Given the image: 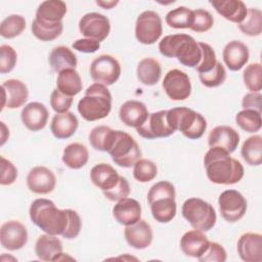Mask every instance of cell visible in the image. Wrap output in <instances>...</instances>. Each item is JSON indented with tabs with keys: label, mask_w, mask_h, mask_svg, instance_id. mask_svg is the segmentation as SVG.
<instances>
[{
	"label": "cell",
	"mask_w": 262,
	"mask_h": 262,
	"mask_svg": "<svg viewBox=\"0 0 262 262\" xmlns=\"http://www.w3.org/2000/svg\"><path fill=\"white\" fill-rule=\"evenodd\" d=\"M90 76L95 83L111 86L121 76L120 62L110 54H101L92 60L90 64Z\"/></svg>",
	"instance_id": "9c48e42d"
},
{
	"label": "cell",
	"mask_w": 262,
	"mask_h": 262,
	"mask_svg": "<svg viewBox=\"0 0 262 262\" xmlns=\"http://www.w3.org/2000/svg\"><path fill=\"white\" fill-rule=\"evenodd\" d=\"M137 79L145 86L156 85L162 75V68L160 62L151 57H145L141 59L136 69Z\"/></svg>",
	"instance_id": "f546056e"
},
{
	"label": "cell",
	"mask_w": 262,
	"mask_h": 262,
	"mask_svg": "<svg viewBox=\"0 0 262 262\" xmlns=\"http://www.w3.org/2000/svg\"><path fill=\"white\" fill-rule=\"evenodd\" d=\"M219 210L222 218L233 223L241 220L247 211L245 196L235 189H226L218 198Z\"/></svg>",
	"instance_id": "30bf717a"
},
{
	"label": "cell",
	"mask_w": 262,
	"mask_h": 262,
	"mask_svg": "<svg viewBox=\"0 0 262 262\" xmlns=\"http://www.w3.org/2000/svg\"><path fill=\"white\" fill-rule=\"evenodd\" d=\"M239 143V134L230 126L221 125L213 128L208 136L210 147H219L228 154L233 152Z\"/></svg>",
	"instance_id": "e0dca14e"
},
{
	"label": "cell",
	"mask_w": 262,
	"mask_h": 262,
	"mask_svg": "<svg viewBox=\"0 0 262 262\" xmlns=\"http://www.w3.org/2000/svg\"><path fill=\"white\" fill-rule=\"evenodd\" d=\"M163 196H171V198L176 196L175 187L169 181H159L155 183L147 192V202L149 204L152 201Z\"/></svg>",
	"instance_id": "c3c4849f"
},
{
	"label": "cell",
	"mask_w": 262,
	"mask_h": 262,
	"mask_svg": "<svg viewBox=\"0 0 262 262\" xmlns=\"http://www.w3.org/2000/svg\"><path fill=\"white\" fill-rule=\"evenodd\" d=\"M162 18L154 10L141 12L135 23V37L138 42L144 45L156 43L162 36Z\"/></svg>",
	"instance_id": "ba28073f"
},
{
	"label": "cell",
	"mask_w": 262,
	"mask_h": 262,
	"mask_svg": "<svg viewBox=\"0 0 262 262\" xmlns=\"http://www.w3.org/2000/svg\"><path fill=\"white\" fill-rule=\"evenodd\" d=\"M33 35L43 42H48L59 37L63 30L62 21L56 24H44L34 19L31 26Z\"/></svg>",
	"instance_id": "74e56055"
},
{
	"label": "cell",
	"mask_w": 262,
	"mask_h": 262,
	"mask_svg": "<svg viewBox=\"0 0 262 262\" xmlns=\"http://www.w3.org/2000/svg\"><path fill=\"white\" fill-rule=\"evenodd\" d=\"M116 130L104 126H96L89 133V142L91 146L99 151H108L115 139Z\"/></svg>",
	"instance_id": "e575fe53"
},
{
	"label": "cell",
	"mask_w": 262,
	"mask_h": 262,
	"mask_svg": "<svg viewBox=\"0 0 262 262\" xmlns=\"http://www.w3.org/2000/svg\"><path fill=\"white\" fill-rule=\"evenodd\" d=\"M167 118L174 131H180L191 140L201 138L207 129L206 119L200 113L188 107L180 106L168 110Z\"/></svg>",
	"instance_id": "5b68a950"
},
{
	"label": "cell",
	"mask_w": 262,
	"mask_h": 262,
	"mask_svg": "<svg viewBox=\"0 0 262 262\" xmlns=\"http://www.w3.org/2000/svg\"><path fill=\"white\" fill-rule=\"evenodd\" d=\"M113 216L118 223L128 226L141 219V205L132 198L123 199L114 206Z\"/></svg>",
	"instance_id": "7402d4cb"
},
{
	"label": "cell",
	"mask_w": 262,
	"mask_h": 262,
	"mask_svg": "<svg viewBox=\"0 0 262 262\" xmlns=\"http://www.w3.org/2000/svg\"><path fill=\"white\" fill-rule=\"evenodd\" d=\"M235 122L242 130L248 133H256L262 126L261 113L254 110H243L235 115Z\"/></svg>",
	"instance_id": "ab89813d"
},
{
	"label": "cell",
	"mask_w": 262,
	"mask_h": 262,
	"mask_svg": "<svg viewBox=\"0 0 262 262\" xmlns=\"http://www.w3.org/2000/svg\"><path fill=\"white\" fill-rule=\"evenodd\" d=\"M136 131L141 137L146 139L169 137L175 132L168 121L166 110L149 114L146 121L137 127Z\"/></svg>",
	"instance_id": "7c38bea8"
},
{
	"label": "cell",
	"mask_w": 262,
	"mask_h": 262,
	"mask_svg": "<svg viewBox=\"0 0 262 262\" xmlns=\"http://www.w3.org/2000/svg\"><path fill=\"white\" fill-rule=\"evenodd\" d=\"M243 79L246 87L251 92H260L262 89V69L259 62L250 63L243 73Z\"/></svg>",
	"instance_id": "b9f144b4"
},
{
	"label": "cell",
	"mask_w": 262,
	"mask_h": 262,
	"mask_svg": "<svg viewBox=\"0 0 262 262\" xmlns=\"http://www.w3.org/2000/svg\"><path fill=\"white\" fill-rule=\"evenodd\" d=\"M49 113L46 106L38 101H32L26 104L20 113V119L25 127L33 132L45 128Z\"/></svg>",
	"instance_id": "d6986e66"
},
{
	"label": "cell",
	"mask_w": 262,
	"mask_h": 262,
	"mask_svg": "<svg viewBox=\"0 0 262 262\" xmlns=\"http://www.w3.org/2000/svg\"><path fill=\"white\" fill-rule=\"evenodd\" d=\"M27 185L34 193L47 194L55 188L56 177L50 169L44 166H36L28 173Z\"/></svg>",
	"instance_id": "2e32d148"
},
{
	"label": "cell",
	"mask_w": 262,
	"mask_h": 262,
	"mask_svg": "<svg viewBox=\"0 0 262 262\" xmlns=\"http://www.w3.org/2000/svg\"><path fill=\"white\" fill-rule=\"evenodd\" d=\"M199 44L203 54H202V59L200 63L196 66L195 70L199 74H204L214 69V67L217 63V58H216L214 49L209 44L203 43V42H199Z\"/></svg>",
	"instance_id": "f6af8a7d"
},
{
	"label": "cell",
	"mask_w": 262,
	"mask_h": 262,
	"mask_svg": "<svg viewBox=\"0 0 262 262\" xmlns=\"http://www.w3.org/2000/svg\"><path fill=\"white\" fill-rule=\"evenodd\" d=\"M181 212L193 229L206 232L216 224L217 216L214 207L200 198L187 199L182 205Z\"/></svg>",
	"instance_id": "8992f818"
},
{
	"label": "cell",
	"mask_w": 262,
	"mask_h": 262,
	"mask_svg": "<svg viewBox=\"0 0 262 262\" xmlns=\"http://www.w3.org/2000/svg\"><path fill=\"white\" fill-rule=\"evenodd\" d=\"M159 51L165 57L177 58L187 68H196L203 54L199 42L186 34L165 36L159 43Z\"/></svg>",
	"instance_id": "3957f363"
},
{
	"label": "cell",
	"mask_w": 262,
	"mask_h": 262,
	"mask_svg": "<svg viewBox=\"0 0 262 262\" xmlns=\"http://www.w3.org/2000/svg\"><path fill=\"white\" fill-rule=\"evenodd\" d=\"M124 236L130 247L142 250L150 246L152 242V230L145 220L140 219L134 224L125 227Z\"/></svg>",
	"instance_id": "ffe728a7"
},
{
	"label": "cell",
	"mask_w": 262,
	"mask_h": 262,
	"mask_svg": "<svg viewBox=\"0 0 262 262\" xmlns=\"http://www.w3.org/2000/svg\"><path fill=\"white\" fill-rule=\"evenodd\" d=\"M166 24L173 29H190L193 23V10L179 6L170 10L165 17Z\"/></svg>",
	"instance_id": "8d00e7d4"
},
{
	"label": "cell",
	"mask_w": 262,
	"mask_h": 262,
	"mask_svg": "<svg viewBox=\"0 0 262 262\" xmlns=\"http://www.w3.org/2000/svg\"><path fill=\"white\" fill-rule=\"evenodd\" d=\"M213 25L214 18L208 10L202 8L193 10V23L190 30L196 33H205L209 31Z\"/></svg>",
	"instance_id": "bcb514c9"
},
{
	"label": "cell",
	"mask_w": 262,
	"mask_h": 262,
	"mask_svg": "<svg viewBox=\"0 0 262 262\" xmlns=\"http://www.w3.org/2000/svg\"><path fill=\"white\" fill-rule=\"evenodd\" d=\"M130 191H131V189H130L129 182L127 181V179L125 177L120 176V179L115 187H113L110 190L102 191V192H103V195L107 200H110L112 202H119L123 199L128 198L130 194Z\"/></svg>",
	"instance_id": "f907efd6"
},
{
	"label": "cell",
	"mask_w": 262,
	"mask_h": 262,
	"mask_svg": "<svg viewBox=\"0 0 262 262\" xmlns=\"http://www.w3.org/2000/svg\"><path fill=\"white\" fill-rule=\"evenodd\" d=\"M237 254L243 261H262V235L256 232H246L242 234L236 245Z\"/></svg>",
	"instance_id": "ac0fdd59"
},
{
	"label": "cell",
	"mask_w": 262,
	"mask_h": 262,
	"mask_svg": "<svg viewBox=\"0 0 262 262\" xmlns=\"http://www.w3.org/2000/svg\"><path fill=\"white\" fill-rule=\"evenodd\" d=\"M73 103V97L61 93L54 89L50 95V106L56 114H63L69 112Z\"/></svg>",
	"instance_id": "681fc988"
},
{
	"label": "cell",
	"mask_w": 262,
	"mask_h": 262,
	"mask_svg": "<svg viewBox=\"0 0 262 262\" xmlns=\"http://www.w3.org/2000/svg\"><path fill=\"white\" fill-rule=\"evenodd\" d=\"M227 254L225 249L216 242H210L208 249L205 253L198 258L201 262H208V261H217V262H224L226 261Z\"/></svg>",
	"instance_id": "816d5d0a"
},
{
	"label": "cell",
	"mask_w": 262,
	"mask_h": 262,
	"mask_svg": "<svg viewBox=\"0 0 262 262\" xmlns=\"http://www.w3.org/2000/svg\"><path fill=\"white\" fill-rule=\"evenodd\" d=\"M62 252L61 241L53 234L40 235L35 244V253L42 261H54Z\"/></svg>",
	"instance_id": "f1b7e54d"
},
{
	"label": "cell",
	"mask_w": 262,
	"mask_h": 262,
	"mask_svg": "<svg viewBox=\"0 0 262 262\" xmlns=\"http://www.w3.org/2000/svg\"><path fill=\"white\" fill-rule=\"evenodd\" d=\"M204 165L208 179L215 184H235L244 177L241 162L219 147H210L204 157Z\"/></svg>",
	"instance_id": "6da1fadb"
},
{
	"label": "cell",
	"mask_w": 262,
	"mask_h": 262,
	"mask_svg": "<svg viewBox=\"0 0 262 262\" xmlns=\"http://www.w3.org/2000/svg\"><path fill=\"white\" fill-rule=\"evenodd\" d=\"M5 134L9 135V130L7 129V127L5 126V124L3 122H1V142L0 144L3 145L5 143V141L7 140V136H5Z\"/></svg>",
	"instance_id": "680465c9"
},
{
	"label": "cell",
	"mask_w": 262,
	"mask_h": 262,
	"mask_svg": "<svg viewBox=\"0 0 262 262\" xmlns=\"http://www.w3.org/2000/svg\"><path fill=\"white\" fill-rule=\"evenodd\" d=\"M241 154L248 165L260 166L262 164V137L260 135L248 137L242 146Z\"/></svg>",
	"instance_id": "d590c367"
},
{
	"label": "cell",
	"mask_w": 262,
	"mask_h": 262,
	"mask_svg": "<svg viewBox=\"0 0 262 262\" xmlns=\"http://www.w3.org/2000/svg\"><path fill=\"white\" fill-rule=\"evenodd\" d=\"M150 212L159 223H168L174 219L177 212L175 198L163 196L149 203Z\"/></svg>",
	"instance_id": "4dcf8cb0"
},
{
	"label": "cell",
	"mask_w": 262,
	"mask_h": 262,
	"mask_svg": "<svg viewBox=\"0 0 262 262\" xmlns=\"http://www.w3.org/2000/svg\"><path fill=\"white\" fill-rule=\"evenodd\" d=\"M26 29V19L20 14H11L5 17L0 25V35L5 39L19 36Z\"/></svg>",
	"instance_id": "60d3db41"
},
{
	"label": "cell",
	"mask_w": 262,
	"mask_h": 262,
	"mask_svg": "<svg viewBox=\"0 0 262 262\" xmlns=\"http://www.w3.org/2000/svg\"><path fill=\"white\" fill-rule=\"evenodd\" d=\"M262 95L260 92H249L242 100V106L244 110H254L261 113L262 108Z\"/></svg>",
	"instance_id": "9f6ffc18"
},
{
	"label": "cell",
	"mask_w": 262,
	"mask_h": 262,
	"mask_svg": "<svg viewBox=\"0 0 262 262\" xmlns=\"http://www.w3.org/2000/svg\"><path fill=\"white\" fill-rule=\"evenodd\" d=\"M209 239L203 231L193 229L186 231L180 238V249L188 257L199 258L209 247Z\"/></svg>",
	"instance_id": "cb8c5ba5"
},
{
	"label": "cell",
	"mask_w": 262,
	"mask_h": 262,
	"mask_svg": "<svg viewBox=\"0 0 262 262\" xmlns=\"http://www.w3.org/2000/svg\"><path fill=\"white\" fill-rule=\"evenodd\" d=\"M0 243L8 251L21 249L28 243V230L26 226L17 220H10L3 223L0 228Z\"/></svg>",
	"instance_id": "5bb4252c"
},
{
	"label": "cell",
	"mask_w": 262,
	"mask_h": 262,
	"mask_svg": "<svg viewBox=\"0 0 262 262\" xmlns=\"http://www.w3.org/2000/svg\"><path fill=\"white\" fill-rule=\"evenodd\" d=\"M2 104L1 111L4 107L17 108L23 106L29 97L27 85L17 79H9L2 83Z\"/></svg>",
	"instance_id": "9a60e30c"
},
{
	"label": "cell",
	"mask_w": 262,
	"mask_h": 262,
	"mask_svg": "<svg viewBox=\"0 0 262 262\" xmlns=\"http://www.w3.org/2000/svg\"><path fill=\"white\" fill-rule=\"evenodd\" d=\"M77 108L81 117L88 122L104 119L112 111V94L106 86L93 83L86 89Z\"/></svg>",
	"instance_id": "277c9868"
},
{
	"label": "cell",
	"mask_w": 262,
	"mask_h": 262,
	"mask_svg": "<svg viewBox=\"0 0 262 262\" xmlns=\"http://www.w3.org/2000/svg\"><path fill=\"white\" fill-rule=\"evenodd\" d=\"M158 174L157 165L147 159L138 160L133 166V177L138 182H148L156 178Z\"/></svg>",
	"instance_id": "7bdbcfd3"
},
{
	"label": "cell",
	"mask_w": 262,
	"mask_h": 262,
	"mask_svg": "<svg viewBox=\"0 0 262 262\" xmlns=\"http://www.w3.org/2000/svg\"><path fill=\"white\" fill-rule=\"evenodd\" d=\"M61 160L67 167L78 170L87 164L89 152L84 144L74 142L64 147Z\"/></svg>",
	"instance_id": "836d02e7"
},
{
	"label": "cell",
	"mask_w": 262,
	"mask_h": 262,
	"mask_svg": "<svg viewBox=\"0 0 262 262\" xmlns=\"http://www.w3.org/2000/svg\"><path fill=\"white\" fill-rule=\"evenodd\" d=\"M70 209L60 210L48 199H36L31 204V221L42 231L53 235H62L70 220Z\"/></svg>",
	"instance_id": "7a4b0ae2"
},
{
	"label": "cell",
	"mask_w": 262,
	"mask_h": 262,
	"mask_svg": "<svg viewBox=\"0 0 262 262\" xmlns=\"http://www.w3.org/2000/svg\"><path fill=\"white\" fill-rule=\"evenodd\" d=\"M79 30L85 38L101 42L106 39L111 32V23L110 19L101 13L89 12L80 18Z\"/></svg>",
	"instance_id": "4fadbf2b"
},
{
	"label": "cell",
	"mask_w": 262,
	"mask_h": 262,
	"mask_svg": "<svg viewBox=\"0 0 262 262\" xmlns=\"http://www.w3.org/2000/svg\"><path fill=\"white\" fill-rule=\"evenodd\" d=\"M48 61L54 72H61L68 69H76L78 60L76 54L66 46L53 48L49 54Z\"/></svg>",
	"instance_id": "d6a6232c"
},
{
	"label": "cell",
	"mask_w": 262,
	"mask_h": 262,
	"mask_svg": "<svg viewBox=\"0 0 262 262\" xmlns=\"http://www.w3.org/2000/svg\"><path fill=\"white\" fill-rule=\"evenodd\" d=\"M210 4L225 19L237 25L244 20L248 11L246 4L241 0H217L210 1Z\"/></svg>",
	"instance_id": "83f0119b"
},
{
	"label": "cell",
	"mask_w": 262,
	"mask_h": 262,
	"mask_svg": "<svg viewBox=\"0 0 262 262\" xmlns=\"http://www.w3.org/2000/svg\"><path fill=\"white\" fill-rule=\"evenodd\" d=\"M162 86L167 96L175 101L185 100L191 94V83L188 75L178 69L167 72Z\"/></svg>",
	"instance_id": "8fae6325"
},
{
	"label": "cell",
	"mask_w": 262,
	"mask_h": 262,
	"mask_svg": "<svg viewBox=\"0 0 262 262\" xmlns=\"http://www.w3.org/2000/svg\"><path fill=\"white\" fill-rule=\"evenodd\" d=\"M201 83L208 88H215L222 85L226 79V71L223 64L217 61L214 69L208 73L199 74Z\"/></svg>",
	"instance_id": "ee69618b"
},
{
	"label": "cell",
	"mask_w": 262,
	"mask_h": 262,
	"mask_svg": "<svg viewBox=\"0 0 262 262\" xmlns=\"http://www.w3.org/2000/svg\"><path fill=\"white\" fill-rule=\"evenodd\" d=\"M0 169H1V176H0V184L1 185H10L14 183L17 178V169L16 167L10 162L9 160L1 157Z\"/></svg>",
	"instance_id": "f5cc1de1"
},
{
	"label": "cell",
	"mask_w": 262,
	"mask_h": 262,
	"mask_svg": "<svg viewBox=\"0 0 262 262\" xmlns=\"http://www.w3.org/2000/svg\"><path fill=\"white\" fill-rule=\"evenodd\" d=\"M112 160L120 167L130 168L141 159V149L135 139L128 133L116 130L115 139L107 151Z\"/></svg>",
	"instance_id": "52a82bcc"
},
{
	"label": "cell",
	"mask_w": 262,
	"mask_h": 262,
	"mask_svg": "<svg viewBox=\"0 0 262 262\" xmlns=\"http://www.w3.org/2000/svg\"><path fill=\"white\" fill-rule=\"evenodd\" d=\"M222 57L224 63L230 71H239L246 66L249 60V48L242 41L232 40L224 46Z\"/></svg>",
	"instance_id": "44dd1931"
},
{
	"label": "cell",
	"mask_w": 262,
	"mask_h": 262,
	"mask_svg": "<svg viewBox=\"0 0 262 262\" xmlns=\"http://www.w3.org/2000/svg\"><path fill=\"white\" fill-rule=\"evenodd\" d=\"M17 61L16 51L9 45L0 46V73L7 74L10 73Z\"/></svg>",
	"instance_id": "7dc6e473"
},
{
	"label": "cell",
	"mask_w": 262,
	"mask_h": 262,
	"mask_svg": "<svg viewBox=\"0 0 262 262\" xmlns=\"http://www.w3.org/2000/svg\"><path fill=\"white\" fill-rule=\"evenodd\" d=\"M79 126L76 115L72 112L56 114L53 116L50 124V130L57 139H67L73 136Z\"/></svg>",
	"instance_id": "484cf974"
},
{
	"label": "cell",
	"mask_w": 262,
	"mask_h": 262,
	"mask_svg": "<svg viewBox=\"0 0 262 262\" xmlns=\"http://www.w3.org/2000/svg\"><path fill=\"white\" fill-rule=\"evenodd\" d=\"M95 3L103 9H112L119 3V1H96Z\"/></svg>",
	"instance_id": "6f0895ef"
},
{
	"label": "cell",
	"mask_w": 262,
	"mask_h": 262,
	"mask_svg": "<svg viewBox=\"0 0 262 262\" xmlns=\"http://www.w3.org/2000/svg\"><path fill=\"white\" fill-rule=\"evenodd\" d=\"M70 220H69V224H68V227L66 229V231L62 233V237L67 238V239H73V238H76L80 231H81V227H82V221H81V218L79 216V214L70 209Z\"/></svg>",
	"instance_id": "db71d44e"
},
{
	"label": "cell",
	"mask_w": 262,
	"mask_h": 262,
	"mask_svg": "<svg viewBox=\"0 0 262 262\" xmlns=\"http://www.w3.org/2000/svg\"><path fill=\"white\" fill-rule=\"evenodd\" d=\"M90 179L97 188L106 191L117 185L120 175L111 165L100 163L92 167L90 171Z\"/></svg>",
	"instance_id": "4316f807"
},
{
	"label": "cell",
	"mask_w": 262,
	"mask_h": 262,
	"mask_svg": "<svg viewBox=\"0 0 262 262\" xmlns=\"http://www.w3.org/2000/svg\"><path fill=\"white\" fill-rule=\"evenodd\" d=\"M56 87L61 93L73 97L82 91V79L75 69L63 70L58 73Z\"/></svg>",
	"instance_id": "1f68e13d"
},
{
	"label": "cell",
	"mask_w": 262,
	"mask_h": 262,
	"mask_svg": "<svg viewBox=\"0 0 262 262\" xmlns=\"http://www.w3.org/2000/svg\"><path fill=\"white\" fill-rule=\"evenodd\" d=\"M67 11V4L63 1L46 0L38 6L35 19L44 24L60 23L62 21Z\"/></svg>",
	"instance_id": "d4e9b609"
},
{
	"label": "cell",
	"mask_w": 262,
	"mask_h": 262,
	"mask_svg": "<svg viewBox=\"0 0 262 262\" xmlns=\"http://www.w3.org/2000/svg\"><path fill=\"white\" fill-rule=\"evenodd\" d=\"M239 31L250 37H256L262 33V12L257 8H249L244 20L237 25Z\"/></svg>",
	"instance_id": "f35d334b"
},
{
	"label": "cell",
	"mask_w": 262,
	"mask_h": 262,
	"mask_svg": "<svg viewBox=\"0 0 262 262\" xmlns=\"http://www.w3.org/2000/svg\"><path fill=\"white\" fill-rule=\"evenodd\" d=\"M72 47L79 52L93 53L99 49L100 42H98L97 40H94V39H90V38H82V39L76 40L72 44Z\"/></svg>",
	"instance_id": "11a10c76"
},
{
	"label": "cell",
	"mask_w": 262,
	"mask_h": 262,
	"mask_svg": "<svg viewBox=\"0 0 262 262\" xmlns=\"http://www.w3.org/2000/svg\"><path fill=\"white\" fill-rule=\"evenodd\" d=\"M148 111L145 104L138 100H127L119 111L120 120L128 127L137 128L141 126L148 117Z\"/></svg>",
	"instance_id": "603a6c76"
}]
</instances>
